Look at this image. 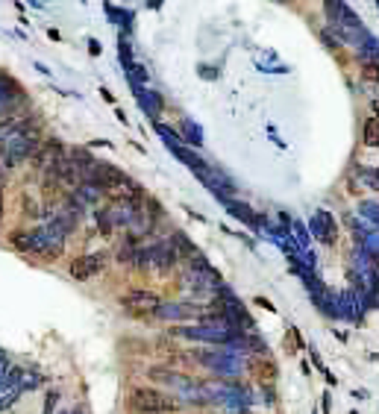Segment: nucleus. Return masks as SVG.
<instances>
[{"label": "nucleus", "mask_w": 379, "mask_h": 414, "mask_svg": "<svg viewBox=\"0 0 379 414\" xmlns=\"http://www.w3.org/2000/svg\"><path fill=\"white\" fill-rule=\"evenodd\" d=\"M362 138H364V145H368V147H379V118H368V121H364Z\"/></svg>", "instance_id": "obj_7"}, {"label": "nucleus", "mask_w": 379, "mask_h": 414, "mask_svg": "<svg viewBox=\"0 0 379 414\" xmlns=\"http://www.w3.org/2000/svg\"><path fill=\"white\" fill-rule=\"evenodd\" d=\"M356 177H359L364 185H368V188L379 191V168H359Z\"/></svg>", "instance_id": "obj_9"}, {"label": "nucleus", "mask_w": 379, "mask_h": 414, "mask_svg": "<svg viewBox=\"0 0 379 414\" xmlns=\"http://www.w3.org/2000/svg\"><path fill=\"white\" fill-rule=\"evenodd\" d=\"M0 185H3V177H0Z\"/></svg>", "instance_id": "obj_14"}, {"label": "nucleus", "mask_w": 379, "mask_h": 414, "mask_svg": "<svg viewBox=\"0 0 379 414\" xmlns=\"http://www.w3.org/2000/svg\"><path fill=\"white\" fill-rule=\"evenodd\" d=\"M53 226H56V230H59L62 235H71L74 230H77V209H59V212H56V215H53V221H50Z\"/></svg>", "instance_id": "obj_6"}, {"label": "nucleus", "mask_w": 379, "mask_h": 414, "mask_svg": "<svg viewBox=\"0 0 379 414\" xmlns=\"http://www.w3.org/2000/svg\"><path fill=\"white\" fill-rule=\"evenodd\" d=\"M315 230L324 235V241H335V223H329V218H327V212H318V218H315Z\"/></svg>", "instance_id": "obj_8"}, {"label": "nucleus", "mask_w": 379, "mask_h": 414, "mask_svg": "<svg viewBox=\"0 0 379 414\" xmlns=\"http://www.w3.org/2000/svg\"><path fill=\"white\" fill-rule=\"evenodd\" d=\"M18 394H21V388H12L6 397H0V408H9L12 403H15V399H18Z\"/></svg>", "instance_id": "obj_11"}, {"label": "nucleus", "mask_w": 379, "mask_h": 414, "mask_svg": "<svg viewBox=\"0 0 379 414\" xmlns=\"http://www.w3.org/2000/svg\"><path fill=\"white\" fill-rule=\"evenodd\" d=\"M0 221H3V197H0Z\"/></svg>", "instance_id": "obj_13"}, {"label": "nucleus", "mask_w": 379, "mask_h": 414, "mask_svg": "<svg viewBox=\"0 0 379 414\" xmlns=\"http://www.w3.org/2000/svg\"><path fill=\"white\" fill-rule=\"evenodd\" d=\"M362 212H364V215H368L371 221H376V223H379V206H376V203H364V206H362Z\"/></svg>", "instance_id": "obj_12"}, {"label": "nucleus", "mask_w": 379, "mask_h": 414, "mask_svg": "<svg viewBox=\"0 0 379 414\" xmlns=\"http://www.w3.org/2000/svg\"><path fill=\"white\" fill-rule=\"evenodd\" d=\"M250 374H253V379H256V382L271 385V382L279 379V367H276V362L268 359V355H256V359L250 362Z\"/></svg>", "instance_id": "obj_5"}, {"label": "nucleus", "mask_w": 379, "mask_h": 414, "mask_svg": "<svg viewBox=\"0 0 379 414\" xmlns=\"http://www.w3.org/2000/svg\"><path fill=\"white\" fill-rule=\"evenodd\" d=\"M121 306L130 309V311H135V315H159L162 300H159V294H153V291L133 288V291L121 294Z\"/></svg>", "instance_id": "obj_3"}, {"label": "nucleus", "mask_w": 379, "mask_h": 414, "mask_svg": "<svg viewBox=\"0 0 379 414\" xmlns=\"http://www.w3.org/2000/svg\"><path fill=\"white\" fill-rule=\"evenodd\" d=\"M30 250L38 256H50V259H56V256H62V250H65V238L53 223L41 226V230L30 232Z\"/></svg>", "instance_id": "obj_2"}, {"label": "nucleus", "mask_w": 379, "mask_h": 414, "mask_svg": "<svg viewBox=\"0 0 379 414\" xmlns=\"http://www.w3.org/2000/svg\"><path fill=\"white\" fill-rule=\"evenodd\" d=\"M130 408L138 414H165V411H177V399L168 397L159 388H150V385H135L130 391Z\"/></svg>", "instance_id": "obj_1"}, {"label": "nucleus", "mask_w": 379, "mask_h": 414, "mask_svg": "<svg viewBox=\"0 0 379 414\" xmlns=\"http://www.w3.org/2000/svg\"><path fill=\"white\" fill-rule=\"evenodd\" d=\"M103 267H106V256L103 253H89V256H80V259H74L71 265H68V274H71L74 279H80V282H89L91 276L101 274Z\"/></svg>", "instance_id": "obj_4"}, {"label": "nucleus", "mask_w": 379, "mask_h": 414, "mask_svg": "<svg viewBox=\"0 0 379 414\" xmlns=\"http://www.w3.org/2000/svg\"><path fill=\"white\" fill-rule=\"evenodd\" d=\"M376 103H379V100H376Z\"/></svg>", "instance_id": "obj_15"}, {"label": "nucleus", "mask_w": 379, "mask_h": 414, "mask_svg": "<svg viewBox=\"0 0 379 414\" xmlns=\"http://www.w3.org/2000/svg\"><path fill=\"white\" fill-rule=\"evenodd\" d=\"M12 244H15L18 250H30V232H12Z\"/></svg>", "instance_id": "obj_10"}]
</instances>
